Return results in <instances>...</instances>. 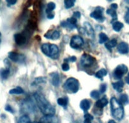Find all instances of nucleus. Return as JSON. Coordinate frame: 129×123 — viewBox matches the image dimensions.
I'll return each instance as SVG.
<instances>
[{"label": "nucleus", "mask_w": 129, "mask_h": 123, "mask_svg": "<svg viewBox=\"0 0 129 123\" xmlns=\"http://www.w3.org/2000/svg\"><path fill=\"white\" fill-rule=\"evenodd\" d=\"M125 81H126V84H128L129 85V73L127 74V76L125 77Z\"/></svg>", "instance_id": "45"}, {"label": "nucleus", "mask_w": 129, "mask_h": 123, "mask_svg": "<svg viewBox=\"0 0 129 123\" xmlns=\"http://www.w3.org/2000/svg\"><path fill=\"white\" fill-rule=\"evenodd\" d=\"M17 2V0H7V6H8V7H10V6L14 5L16 4Z\"/></svg>", "instance_id": "40"}, {"label": "nucleus", "mask_w": 129, "mask_h": 123, "mask_svg": "<svg viewBox=\"0 0 129 123\" xmlns=\"http://www.w3.org/2000/svg\"><path fill=\"white\" fill-rule=\"evenodd\" d=\"M108 104V100L106 97H103L101 99H98L95 102V107L99 109H103Z\"/></svg>", "instance_id": "15"}, {"label": "nucleus", "mask_w": 129, "mask_h": 123, "mask_svg": "<svg viewBox=\"0 0 129 123\" xmlns=\"http://www.w3.org/2000/svg\"><path fill=\"white\" fill-rule=\"evenodd\" d=\"M18 123H32L30 119L27 115H23L18 120Z\"/></svg>", "instance_id": "29"}, {"label": "nucleus", "mask_w": 129, "mask_h": 123, "mask_svg": "<svg viewBox=\"0 0 129 123\" xmlns=\"http://www.w3.org/2000/svg\"><path fill=\"white\" fill-rule=\"evenodd\" d=\"M84 40L79 35L73 36L70 42V47L75 49H78L80 48L84 45Z\"/></svg>", "instance_id": "7"}, {"label": "nucleus", "mask_w": 129, "mask_h": 123, "mask_svg": "<svg viewBox=\"0 0 129 123\" xmlns=\"http://www.w3.org/2000/svg\"><path fill=\"white\" fill-rule=\"evenodd\" d=\"M75 1L74 0H65L64 2V7L66 9H69L75 5Z\"/></svg>", "instance_id": "30"}, {"label": "nucleus", "mask_w": 129, "mask_h": 123, "mask_svg": "<svg viewBox=\"0 0 129 123\" xmlns=\"http://www.w3.org/2000/svg\"><path fill=\"white\" fill-rule=\"evenodd\" d=\"M8 58L13 62L21 63L24 61L25 56L22 54H19L15 52H10L8 53Z\"/></svg>", "instance_id": "9"}, {"label": "nucleus", "mask_w": 129, "mask_h": 123, "mask_svg": "<svg viewBox=\"0 0 129 123\" xmlns=\"http://www.w3.org/2000/svg\"><path fill=\"white\" fill-rule=\"evenodd\" d=\"M128 67L125 64H119L116 66L115 70L113 71V75L114 78L116 79H121L122 77L123 76L124 74H126L128 72Z\"/></svg>", "instance_id": "6"}, {"label": "nucleus", "mask_w": 129, "mask_h": 123, "mask_svg": "<svg viewBox=\"0 0 129 123\" xmlns=\"http://www.w3.org/2000/svg\"><path fill=\"white\" fill-rule=\"evenodd\" d=\"M23 93V90L20 87H17L15 89H11L9 91V94L11 95H20Z\"/></svg>", "instance_id": "23"}, {"label": "nucleus", "mask_w": 129, "mask_h": 123, "mask_svg": "<svg viewBox=\"0 0 129 123\" xmlns=\"http://www.w3.org/2000/svg\"><path fill=\"white\" fill-rule=\"evenodd\" d=\"M84 123H92V121L94 119V117L92 115H90V114H88V113L84 114Z\"/></svg>", "instance_id": "31"}, {"label": "nucleus", "mask_w": 129, "mask_h": 123, "mask_svg": "<svg viewBox=\"0 0 129 123\" xmlns=\"http://www.w3.org/2000/svg\"><path fill=\"white\" fill-rule=\"evenodd\" d=\"M61 26L63 27H64V28H69V29H74V28H76V27H75L74 26L72 25L70 23H69V22H67V21H63V22H62L61 23Z\"/></svg>", "instance_id": "33"}, {"label": "nucleus", "mask_w": 129, "mask_h": 123, "mask_svg": "<svg viewBox=\"0 0 129 123\" xmlns=\"http://www.w3.org/2000/svg\"><path fill=\"white\" fill-rule=\"evenodd\" d=\"M113 88L118 92L120 93L123 91V88L124 87V83L123 81L120 80L118 81L112 83Z\"/></svg>", "instance_id": "17"}, {"label": "nucleus", "mask_w": 129, "mask_h": 123, "mask_svg": "<svg viewBox=\"0 0 129 123\" xmlns=\"http://www.w3.org/2000/svg\"><path fill=\"white\" fill-rule=\"evenodd\" d=\"M5 110L7 112H9L10 113H12V114L14 113V110L13 109V108L11 107V105H8V104L5 106Z\"/></svg>", "instance_id": "41"}, {"label": "nucleus", "mask_w": 129, "mask_h": 123, "mask_svg": "<svg viewBox=\"0 0 129 123\" xmlns=\"http://www.w3.org/2000/svg\"><path fill=\"white\" fill-rule=\"evenodd\" d=\"M106 13L108 15H109L111 16L113 19H117V14H116V10H115L112 9V8H111V9L110 8V9H108L106 10Z\"/></svg>", "instance_id": "32"}, {"label": "nucleus", "mask_w": 129, "mask_h": 123, "mask_svg": "<svg viewBox=\"0 0 129 123\" xmlns=\"http://www.w3.org/2000/svg\"><path fill=\"white\" fill-rule=\"evenodd\" d=\"M14 40L16 44L18 46L23 45L26 43V37L21 33H16L14 35Z\"/></svg>", "instance_id": "14"}, {"label": "nucleus", "mask_w": 129, "mask_h": 123, "mask_svg": "<svg viewBox=\"0 0 129 123\" xmlns=\"http://www.w3.org/2000/svg\"><path fill=\"white\" fill-rule=\"evenodd\" d=\"M124 19H125V22L128 23V24H129V8H127V10H126V13H125Z\"/></svg>", "instance_id": "38"}, {"label": "nucleus", "mask_w": 129, "mask_h": 123, "mask_svg": "<svg viewBox=\"0 0 129 123\" xmlns=\"http://www.w3.org/2000/svg\"><path fill=\"white\" fill-rule=\"evenodd\" d=\"M80 84L77 79L74 78H69L64 82L63 89L69 94H75L79 90Z\"/></svg>", "instance_id": "4"}, {"label": "nucleus", "mask_w": 129, "mask_h": 123, "mask_svg": "<svg viewBox=\"0 0 129 123\" xmlns=\"http://www.w3.org/2000/svg\"><path fill=\"white\" fill-rule=\"evenodd\" d=\"M62 69L64 71H68L70 69V66H69V64L67 63H64L62 64Z\"/></svg>", "instance_id": "39"}, {"label": "nucleus", "mask_w": 129, "mask_h": 123, "mask_svg": "<svg viewBox=\"0 0 129 123\" xmlns=\"http://www.w3.org/2000/svg\"><path fill=\"white\" fill-rule=\"evenodd\" d=\"M1 35H2V34H1V33H0V37H1Z\"/></svg>", "instance_id": "48"}, {"label": "nucleus", "mask_w": 129, "mask_h": 123, "mask_svg": "<svg viewBox=\"0 0 129 123\" xmlns=\"http://www.w3.org/2000/svg\"><path fill=\"white\" fill-rule=\"evenodd\" d=\"M34 97L39 110L44 115H54L55 108L42 94L35 93L34 94Z\"/></svg>", "instance_id": "1"}, {"label": "nucleus", "mask_w": 129, "mask_h": 123, "mask_svg": "<svg viewBox=\"0 0 129 123\" xmlns=\"http://www.w3.org/2000/svg\"><path fill=\"white\" fill-rule=\"evenodd\" d=\"M58 104L63 107H66L68 105V100L65 98H59L57 100Z\"/></svg>", "instance_id": "27"}, {"label": "nucleus", "mask_w": 129, "mask_h": 123, "mask_svg": "<svg viewBox=\"0 0 129 123\" xmlns=\"http://www.w3.org/2000/svg\"><path fill=\"white\" fill-rule=\"evenodd\" d=\"M42 52L44 54L51 58H58L59 54V48L56 44L45 43L41 46Z\"/></svg>", "instance_id": "3"}, {"label": "nucleus", "mask_w": 129, "mask_h": 123, "mask_svg": "<svg viewBox=\"0 0 129 123\" xmlns=\"http://www.w3.org/2000/svg\"><path fill=\"white\" fill-rule=\"evenodd\" d=\"M113 29L116 32H119L121 31V30L123 28L124 25L121 22H115L112 25Z\"/></svg>", "instance_id": "21"}, {"label": "nucleus", "mask_w": 129, "mask_h": 123, "mask_svg": "<svg viewBox=\"0 0 129 123\" xmlns=\"http://www.w3.org/2000/svg\"><path fill=\"white\" fill-rule=\"evenodd\" d=\"M103 8L101 7H97L95 10L90 13V17L98 22H103L105 20V17H103Z\"/></svg>", "instance_id": "8"}, {"label": "nucleus", "mask_w": 129, "mask_h": 123, "mask_svg": "<svg viewBox=\"0 0 129 123\" xmlns=\"http://www.w3.org/2000/svg\"><path fill=\"white\" fill-rule=\"evenodd\" d=\"M73 17L75 18H80L81 17V14L79 12H74V15H73Z\"/></svg>", "instance_id": "42"}, {"label": "nucleus", "mask_w": 129, "mask_h": 123, "mask_svg": "<svg viewBox=\"0 0 129 123\" xmlns=\"http://www.w3.org/2000/svg\"><path fill=\"white\" fill-rule=\"evenodd\" d=\"M46 79L47 78L46 77H38V78H35L33 83L32 84V85L34 86V85H38L41 84H46Z\"/></svg>", "instance_id": "22"}, {"label": "nucleus", "mask_w": 129, "mask_h": 123, "mask_svg": "<svg viewBox=\"0 0 129 123\" xmlns=\"http://www.w3.org/2000/svg\"><path fill=\"white\" fill-rule=\"evenodd\" d=\"M108 74V71L106 69H104V68H102V69H100L98 71H97L96 73L95 74V76L96 78H99L101 80H103V77L106 76Z\"/></svg>", "instance_id": "19"}, {"label": "nucleus", "mask_w": 129, "mask_h": 123, "mask_svg": "<svg viewBox=\"0 0 129 123\" xmlns=\"http://www.w3.org/2000/svg\"><path fill=\"white\" fill-rule=\"evenodd\" d=\"M116 45H117V40L114 38V39H112L111 40L109 41L108 43H106L105 44V46L109 51L111 52V49L115 48Z\"/></svg>", "instance_id": "20"}, {"label": "nucleus", "mask_w": 129, "mask_h": 123, "mask_svg": "<svg viewBox=\"0 0 129 123\" xmlns=\"http://www.w3.org/2000/svg\"><path fill=\"white\" fill-rule=\"evenodd\" d=\"M108 123H116V122L115 121V120H109V122Z\"/></svg>", "instance_id": "46"}, {"label": "nucleus", "mask_w": 129, "mask_h": 123, "mask_svg": "<svg viewBox=\"0 0 129 123\" xmlns=\"http://www.w3.org/2000/svg\"><path fill=\"white\" fill-rule=\"evenodd\" d=\"M80 107L84 112H87L90 107V102L87 99H84L80 102Z\"/></svg>", "instance_id": "18"}, {"label": "nucleus", "mask_w": 129, "mask_h": 123, "mask_svg": "<svg viewBox=\"0 0 129 123\" xmlns=\"http://www.w3.org/2000/svg\"><path fill=\"white\" fill-rule=\"evenodd\" d=\"M32 123H41L40 122H32Z\"/></svg>", "instance_id": "47"}, {"label": "nucleus", "mask_w": 129, "mask_h": 123, "mask_svg": "<svg viewBox=\"0 0 129 123\" xmlns=\"http://www.w3.org/2000/svg\"><path fill=\"white\" fill-rule=\"evenodd\" d=\"M10 74V69L9 68H7L5 69H2L0 71V76L2 79H6L8 78V76Z\"/></svg>", "instance_id": "25"}, {"label": "nucleus", "mask_w": 129, "mask_h": 123, "mask_svg": "<svg viewBox=\"0 0 129 123\" xmlns=\"http://www.w3.org/2000/svg\"><path fill=\"white\" fill-rule=\"evenodd\" d=\"M117 50L120 54H126L129 53V45L125 42H121L118 45Z\"/></svg>", "instance_id": "11"}, {"label": "nucleus", "mask_w": 129, "mask_h": 123, "mask_svg": "<svg viewBox=\"0 0 129 123\" xmlns=\"http://www.w3.org/2000/svg\"><path fill=\"white\" fill-rule=\"evenodd\" d=\"M54 17V15L53 13H49V14H48V16H47V18L48 19H53Z\"/></svg>", "instance_id": "44"}, {"label": "nucleus", "mask_w": 129, "mask_h": 123, "mask_svg": "<svg viewBox=\"0 0 129 123\" xmlns=\"http://www.w3.org/2000/svg\"><path fill=\"white\" fill-rule=\"evenodd\" d=\"M41 123H59L58 119L54 115H44L40 119Z\"/></svg>", "instance_id": "10"}, {"label": "nucleus", "mask_w": 129, "mask_h": 123, "mask_svg": "<svg viewBox=\"0 0 129 123\" xmlns=\"http://www.w3.org/2000/svg\"><path fill=\"white\" fill-rule=\"evenodd\" d=\"M111 8L116 10L118 8L117 4H116V3H112V4L111 5Z\"/></svg>", "instance_id": "43"}, {"label": "nucleus", "mask_w": 129, "mask_h": 123, "mask_svg": "<svg viewBox=\"0 0 129 123\" xmlns=\"http://www.w3.org/2000/svg\"><path fill=\"white\" fill-rule=\"evenodd\" d=\"M108 40V37L105 33H100L99 35V43L103 44L105 42Z\"/></svg>", "instance_id": "28"}, {"label": "nucleus", "mask_w": 129, "mask_h": 123, "mask_svg": "<svg viewBox=\"0 0 129 123\" xmlns=\"http://www.w3.org/2000/svg\"><path fill=\"white\" fill-rule=\"evenodd\" d=\"M77 61V58L74 56H70L69 58H66V59H64V61L66 62L67 63H69V62H71V63H74V62H75Z\"/></svg>", "instance_id": "36"}, {"label": "nucleus", "mask_w": 129, "mask_h": 123, "mask_svg": "<svg viewBox=\"0 0 129 123\" xmlns=\"http://www.w3.org/2000/svg\"><path fill=\"white\" fill-rule=\"evenodd\" d=\"M95 58L88 54L84 53L80 58V64L84 68L91 67L95 63Z\"/></svg>", "instance_id": "5"}, {"label": "nucleus", "mask_w": 129, "mask_h": 123, "mask_svg": "<svg viewBox=\"0 0 129 123\" xmlns=\"http://www.w3.org/2000/svg\"><path fill=\"white\" fill-rule=\"evenodd\" d=\"M90 97L94 99H99L100 96V93L98 90H92L90 94Z\"/></svg>", "instance_id": "34"}, {"label": "nucleus", "mask_w": 129, "mask_h": 123, "mask_svg": "<svg viewBox=\"0 0 129 123\" xmlns=\"http://www.w3.org/2000/svg\"><path fill=\"white\" fill-rule=\"evenodd\" d=\"M51 77L52 84L54 87H58L59 84V82H60L59 74L57 72H54V73L51 74Z\"/></svg>", "instance_id": "16"}, {"label": "nucleus", "mask_w": 129, "mask_h": 123, "mask_svg": "<svg viewBox=\"0 0 129 123\" xmlns=\"http://www.w3.org/2000/svg\"><path fill=\"white\" fill-rule=\"evenodd\" d=\"M67 21L69 23H70L72 25L74 26V27L77 28V18H74V17H71V18H68Z\"/></svg>", "instance_id": "35"}, {"label": "nucleus", "mask_w": 129, "mask_h": 123, "mask_svg": "<svg viewBox=\"0 0 129 123\" xmlns=\"http://www.w3.org/2000/svg\"><path fill=\"white\" fill-rule=\"evenodd\" d=\"M110 107L112 116L118 120H121L124 117V108L123 105L115 97L110 100Z\"/></svg>", "instance_id": "2"}, {"label": "nucleus", "mask_w": 129, "mask_h": 123, "mask_svg": "<svg viewBox=\"0 0 129 123\" xmlns=\"http://www.w3.org/2000/svg\"><path fill=\"white\" fill-rule=\"evenodd\" d=\"M119 102L122 105H127L129 103V97L126 94H121L119 98Z\"/></svg>", "instance_id": "24"}, {"label": "nucleus", "mask_w": 129, "mask_h": 123, "mask_svg": "<svg viewBox=\"0 0 129 123\" xmlns=\"http://www.w3.org/2000/svg\"><path fill=\"white\" fill-rule=\"evenodd\" d=\"M106 89H107V85H106V84H101V86H100V93L104 94L106 91Z\"/></svg>", "instance_id": "37"}, {"label": "nucleus", "mask_w": 129, "mask_h": 123, "mask_svg": "<svg viewBox=\"0 0 129 123\" xmlns=\"http://www.w3.org/2000/svg\"><path fill=\"white\" fill-rule=\"evenodd\" d=\"M56 8V4L53 2H50L47 5L46 10V12L48 14H49V13H51V12L55 9Z\"/></svg>", "instance_id": "26"}, {"label": "nucleus", "mask_w": 129, "mask_h": 123, "mask_svg": "<svg viewBox=\"0 0 129 123\" xmlns=\"http://www.w3.org/2000/svg\"><path fill=\"white\" fill-rule=\"evenodd\" d=\"M44 37L48 39L58 40L60 37V33L58 30H50L44 35Z\"/></svg>", "instance_id": "13"}, {"label": "nucleus", "mask_w": 129, "mask_h": 123, "mask_svg": "<svg viewBox=\"0 0 129 123\" xmlns=\"http://www.w3.org/2000/svg\"><path fill=\"white\" fill-rule=\"evenodd\" d=\"M84 32L87 34L90 38H94L95 34H94V30L93 29L92 27L89 22H84Z\"/></svg>", "instance_id": "12"}]
</instances>
